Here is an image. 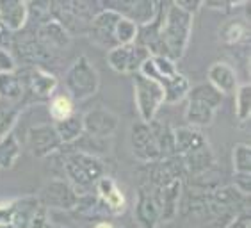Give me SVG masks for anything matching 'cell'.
Wrapping results in <instances>:
<instances>
[{"label": "cell", "instance_id": "21", "mask_svg": "<svg viewBox=\"0 0 251 228\" xmlns=\"http://www.w3.org/2000/svg\"><path fill=\"white\" fill-rule=\"evenodd\" d=\"M9 205H11V223L16 225L18 228H29L34 216L41 209V203H39L36 194L11 200Z\"/></svg>", "mask_w": 251, "mask_h": 228}, {"label": "cell", "instance_id": "20", "mask_svg": "<svg viewBox=\"0 0 251 228\" xmlns=\"http://www.w3.org/2000/svg\"><path fill=\"white\" fill-rule=\"evenodd\" d=\"M182 162H184V168H185V178L187 177L203 175V173H207V171H210L212 168L218 166L216 153H214L210 143L182 155Z\"/></svg>", "mask_w": 251, "mask_h": 228}, {"label": "cell", "instance_id": "17", "mask_svg": "<svg viewBox=\"0 0 251 228\" xmlns=\"http://www.w3.org/2000/svg\"><path fill=\"white\" fill-rule=\"evenodd\" d=\"M218 39L225 47H246L250 43V20L246 16L228 18L219 27Z\"/></svg>", "mask_w": 251, "mask_h": 228}, {"label": "cell", "instance_id": "23", "mask_svg": "<svg viewBox=\"0 0 251 228\" xmlns=\"http://www.w3.org/2000/svg\"><path fill=\"white\" fill-rule=\"evenodd\" d=\"M208 137L203 134V130L194 127H176L175 128V152L176 155H185L189 152L196 150L200 146L207 145Z\"/></svg>", "mask_w": 251, "mask_h": 228}, {"label": "cell", "instance_id": "38", "mask_svg": "<svg viewBox=\"0 0 251 228\" xmlns=\"http://www.w3.org/2000/svg\"><path fill=\"white\" fill-rule=\"evenodd\" d=\"M233 189H237L244 196H250L251 193V175H242V173H233L232 177V184Z\"/></svg>", "mask_w": 251, "mask_h": 228}, {"label": "cell", "instance_id": "32", "mask_svg": "<svg viewBox=\"0 0 251 228\" xmlns=\"http://www.w3.org/2000/svg\"><path fill=\"white\" fill-rule=\"evenodd\" d=\"M22 112H24V107L20 103L0 100V139H4L7 134L13 132Z\"/></svg>", "mask_w": 251, "mask_h": 228}, {"label": "cell", "instance_id": "39", "mask_svg": "<svg viewBox=\"0 0 251 228\" xmlns=\"http://www.w3.org/2000/svg\"><path fill=\"white\" fill-rule=\"evenodd\" d=\"M47 212H49V210L41 207V209L38 210V214L34 216L32 221H30L29 228H55V225L52 223V219H50V216Z\"/></svg>", "mask_w": 251, "mask_h": 228}, {"label": "cell", "instance_id": "3", "mask_svg": "<svg viewBox=\"0 0 251 228\" xmlns=\"http://www.w3.org/2000/svg\"><path fill=\"white\" fill-rule=\"evenodd\" d=\"M100 13L98 2L72 0V2H52V20H55L68 34L87 38L95 16Z\"/></svg>", "mask_w": 251, "mask_h": 228}, {"label": "cell", "instance_id": "16", "mask_svg": "<svg viewBox=\"0 0 251 228\" xmlns=\"http://www.w3.org/2000/svg\"><path fill=\"white\" fill-rule=\"evenodd\" d=\"M36 38L39 39V43L43 45L45 49L52 52L53 55H57V57H61L66 49H70L73 39L55 20H50L49 24L38 27L36 29Z\"/></svg>", "mask_w": 251, "mask_h": 228}, {"label": "cell", "instance_id": "15", "mask_svg": "<svg viewBox=\"0 0 251 228\" xmlns=\"http://www.w3.org/2000/svg\"><path fill=\"white\" fill-rule=\"evenodd\" d=\"M132 216H134V223L139 228H159L160 227L159 207L155 203V200L150 194V191L143 189V187H137Z\"/></svg>", "mask_w": 251, "mask_h": 228}, {"label": "cell", "instance_id": "33", "mask_svg": "<svg viewBox=\"0 0 251 228\" xmlns=\"http://www.w3.org/2000/svg\"><path fill=\"white\" fill-rule=\"evenodd\" d=\"M235 97V118L239 125H246L251 116V86L250 84H239L237 91L233 93Z\"/></svg>", "mask_w": 251, "mask_h": 228}, {"label": "cell", "instance_id": "18", "mask_svg": "<svg viewBox=\"0 0 251 228\" xmlns=\"http://www.w3.org/2000/svg\"><path fill=\"white\" fill-rule=\"evenodd\" d=\"M207 82L216 88L223 97L233 95L239 88V77L232 64L226 61H216L207 72Z\"/></svg>", "mask_w": 251, "mask_h": 228}, {"label": "cell", "instance_id": "6", "mask_svg": "<svg viewBox=\"0 0 251 228\" xmlns=\"http://www.w3.org/2000/svg\"><path fill=\"white\" fill-rule=\"evenodd\" d=\"M36 196L43 209L66 210V212H72L78 200V193L64 178H52L45 182V185L38 191Z\"/></svg>", "mask_w": 251, "mask_h": 228}, {"label": "cell", "instance_id": "46", "mask_svg": "<svg viewBox=\"0 0 251 228\" xmlns=\"http://www.w3.org/2000/svg\"><path fill=\"white\" fill-rule=\"evenodd\" d=\"M55 228H66V227H55Z\"/></svg>", "mask_w": 251, "mask_h": 228}, {"label": "cell", "instance_id": "37", "mask_svg": "<svg viewBox=\"0 0 251 228\" xmlns=\"http://www.w3.org/2000/svg\"><path fill=\"white\" fill-rule=\"evenodd\" d=\"M137 32H139V27H137V25L132 24L130 20L120 18V22H118V25H116V30H114V38H116L118 47H120V45L135 43Z\"/></svg>", "mask_w": 251, "mask_h": 228}, {"label": "cell", "instance_id": "42", "mask_svg": "<svg viewBox=\"0 0 251 228\" xmlns=\"http://www.w3.org/2000/svg\"><path fill=\"white\" fill-rule=\"evenodd\" d=\"M175 4L178 5L180 9H184L185 13H189V15L193 16L203 7V2H200V0H175Z\"/></svg>", "mask_w": 251, "mask_h": 228}, {"label": "cell", "instance_id": "45", "mask_svg": "<svg viewBox=\"0 0 251 228\" xmlns=\"http://www.w3.org/2000/svg\"><path fill=\"white\" fill-rule=\"evenodd\" d=\"M0 228H18L16 225H13V223H5V225H2Z\"/></svg>", "mask_w": 251, "mask_h": 228}, {"label": "cell", "instance_id": "35", "mask_svg": "<svg viewBox=\"0 0 251 228\" xmlns=\"http://www.w3.org/2000/svg\"><path fill=\"white\" fill-rule=\"evenodd\" d=\"M187 97L196 98V100H201V102H205L207 105H210L212 109H216V111L223 105V98H225L218 89L212 88L208 82H200V84L191 86V91H189Z\"/></svg>", "mask_w": 251, "mask_h": 228}, {"label": "cell", "instance_id": "36", "mask_svg": "<svg viewBox=\"0 0 251 228\" xmlns=\"http://www.w3.org/2000/svg\"><path fill=\"white\" fill-rule=\"evenodd\" d=\"M233 173L251 175V148L248 143H239L232 152Z\"/></svg>", "mask_w": 251, "mask_h": 228}, {"label": "cell", "instance_id": "28", "mask_svg": "<svg viewBox=\"0 0 251 228\" xmlns=\"http://www.w3.org/2000/svg\"><path fill=\"white\" fill-rule=\"evenodd\" d=\"M191 80L187 78V75L184 73H176L171 78H168L164 84H162V89H164V103L169 105H175V103L185 100L191 91Z\"/></svg>", "mask_w": 251, "mask_h": 228}, {"label": "cell", "instance_id": "31", "mask_svg": "<svg viewBox=\"0 0 251 228\" xmlns=\"http://www.w3.org/2000/svg\"><path fill=\"white\" fill-rule=\"evenodd\" d=\"M49 112L53 123L63 122L75 114V102L66 93H57L49 100Z\"/></svg>", "mask_w": 251, "mask_h": 228}, {"label": "cell", "instance_id": "41", "mask_svg": "<svg viewBox=\"0 0 251 228\" xmlns=\"http://www.w3.org/2000/svg\"><path fill=\"white\" fill-rule=\"evenodd\" d=\"M225 228H251V214H250V210L237 214L235 218H233Z\"/></svg>", "mask_w": 251, "mask_h": 228}, {"label": "cell", "instance_id": "25", "mask_svg": "<svg viewBox=\"0 0 251 228\" xmlns=\"http://www.w3.org/2000/svg\"><path fill=\"white\" fill-rule=\"evenodd\" d=\"M148 125H150V130L155 137V143L159 146L160 159H169V157L176 155V152H175V127H171L168 122H162L159 118L151 120Z\"/></svg>", "mask_w": 251, "mask_h": 228}, {"label": "cell", "instance_id": "34", "mask_svg": "<svg viewBox=\"0 0 251 228\" xmlns=\"http://www.w3.org/2000/svg\"><path fill=\"white\" fill-rule=\"evenodd\" d=\"M29 18H27V29H38L41 25L49 24L52 20V2H27Z\"/></svg>", "mask_w": 251, "mask_h": 228}, {"label": "cell", "instance_id": "5", "mask_svg": "<svg viewBox=\"0 0 251 228\" xmlns=\"http://www.w3.org/2000/svg\"><path fill=\"white\" fill-rule=\"evenodd\" d=\"M134 102L139 120L150 123L157 118L160 105L164 103V89L159 82L146 78L141 73L134 75Z\"/></svg>", "mask_w": 251, "mask_h": 228}, {"label": "cell", "instance_id": "22", "mask_svg": "<svg viewBox=\"0 0 251 228\" xmlns=\"http://www.w3.org/2000/svg\"><path fill=\"white\" fill-rule=\"evenodd\" d=\"M141 75H145L146 78H151L155 82H159L160 86L171 78L173 75L178 73V66L175 61L169 57H162V55H151L150 59H146L145 64L139 70Z\"/></svg>", "mask_w": 251, "mask_h": 228}, {"label": "cell", "instance_id": "14", "mask_svg": "<svg viewBox=\"0 0 251 228\" xmlns=\"http://www.w3.org/2000/svg\"><path fill=\"white\" fill-rule=\"evenodd\" d=\"M98 198L101 200V203L105 205L109 216H121L126 209V196L125 193L120 189V185L111 175L101 177L95 184V191Z\"/></svg>", "mask_w": 251, "mask_h": 228}, {"label": "cell", "instance_id": "26", "mask_svg": "<svg viewBox=\"0 0 251 228\" xmlns=\"http://www.w3.org/2000/svg\"><path fill=\"white\" fill-rule=\"evenodd\" d=\"M24 97H25V88L18 68L7 73H0V100H5V102H11V103H20L22 105Z\"/></svg>", "mask_w": 251, "mask_h": 228}, {"label": "cell", "instance_id": "43", "mask_svg": "<svg viewBox=\"0 0 251 228\" xmlns=\"http://www.w3.org/2000/svg\"><path fill=\"white\" fill-rule=\"evenodd\" d=\"M5 223H11V205L9 202L0 203V227Z\"/></svg>", "mask_w": 251, "mask_h": 228}, {"label": "cell", "instance_id": "24", "mask_svg": "<svg viewBox=\"0 0 251 228\" xmlns=\"http://www.w3.org/2000/svg\"><path fill=\"white\" fill-rule=\"evenodd\" d=\"M187 100V105H185V123L187 127H194V128H205V127L212 125L214 118H216V109H212L210 105H207L201 100H196V98H185Z\"/></svg>", "mask_w": 251, "mask_h": 228}, {"label": "cell", "instance_id": "4", "mask_svg": "<svg viewBox=\"0 0 251 228\" xmlns=\"http://www.w3.org/2000/svg\"><path fill=\"white\" fill-rule=\"evenodd\" d=\"M64 86L66 95L75 102V105L93 98L100 88V75L97 66L86 55L77 57L64 73Z\"/></svg>", "mask_w": 251, "mask_h": 228}, {"label": "cell", "instance_id": "29", "mask_svg": "<svg viewBox=\"0 0 251 228\" xmlns=\"http://www.w3.org/2000/svg\"><path fill=\"white\" fill-rule=\"evenodd\" d=\"M55 130H57V136L63 143V146H70L73 143H77L80 137L84 136V127H82V116H73L66 118L63 122L53 123Z\"/></svg>", "mask_w": 251, "mask_h": 228}, {"label": "cell", "instance_id": "11", "mask_svg": "<svg viewBox=\"0 0 251 228\" xmlns=\"http://www.w3.org/2000/svg\"><path fill=\"white\" fill-rule=\"evenodd\" d=\"M185 178H178L169 182L168 185H162L159 189H151L150 194L153 196L155 203L159 207L160 225L173 223L178 218L180 207H182V194H184Z\"/></svg>", "mask_w": 251, "mask_h": 228}, {"label": "cell", "instance_id": "7", "mask_svg": "<svg viewBox=\"0 0 251 228\" xmlns=\"http://www.w3.org/2000/svg\"><path fill=\"white\" fill-rule=\"evenodd\" d=\"M98 4H100V9L114 11L116 15L130 20L137 27L153 22L159 9V2H153V0H101Z\"/></svg>", "mask_w": 251, "mask_h": 228}, {"label": "cell", "instance_id": "8", "mask_svg": "<svg viewBox=\"0 0 251 228\" xmlns=\"http://www.w3.org/2000/svg\"><path fill=\"white\" fill-rule=\"evenodd\" d=\"M150 57V52L139 43L120 45V47L107 50V64L111 66V70H114L116 73H123V75L139 73L141 66Z\"/></svg>", "mask_w": 251, "mask_h": 228}, {"label": "cell", "instance_id": "1", "mask_svg": "<svg viewBox=\"0 0 251 228\" xmlns=\"http://www.w3.org/2000/svg\"><path fill=\"white\" fill-rule=\"evenodd\" d=\"M61 150H66V153L63 155V168L66 173V180L73 185V189L78 194L91 193L98 180L107 175L105 160L100 157L72 150L68 146H63ZM59 153H63V152H59Z\"/></svg>", "mask_w": 251, "mask_h": 228}, {"label": "cell", "instance_id": "19", "mask_svg": "<svg viewBox=\"0 0 251 228\" xmlns=\"http://www.w3.org/2000/svg\"><path fill=\"white\" fill-rule=\"evenodd\" d=\"M29 18L27 2L24 0H0V25L11 34L25 29Z\"/></svg>", "mask_w": 251, "mask_h": 228}, {"label": "cell", "instance_id": "44", "mask_svg": "<svg viewBox=\"0 0 251 228\" xmlns=\"http://www.w3.org/2000/svg\"><path fill=\"white\" fill-rule=\"evenodd\" d=\"M93 228H116V227H114L111 221H107V219H100V221H98Z\"/></svg>", "mask_w": 251, "mask_h": 228}, {"label": "cell", "instance_id": "9", "mask_svg": "<svg viewBox=\"0 0 251 228\" xmlns=\"http://www.w3.org/2000/svg\"><path fill=\"white\" fill-rule=\"evenodd\" d=\"M128 146H130V153L135 160H139L141 164H148L160 160L159 146L155 143V137L150 130V125L145 122H134L128 130Z\"/></svg>", "mask_w": 251, "mask_h": 228}, {"label": "cell", "instance_id": "13", "mask_svg": "<svg viewBox=\"0 0 251 228\" xmlns=\"http://www.w3.org/2000/svg\"><path fill=\"white\" fill-rule=\"evenodd\" d=\"M120 18L121 16L116 15L114 11L100 9V13L95 16L91 27H89L87 38L91 39L97 47H100V49L111 50L114 47H118L116 38H114V30H116Z\"/></svg>", "mask_w": 251, "mask_h": 228}, {"label": "cell", "instance_id": "27", "mask_svg": "<svg viewBox=\"0 0 251 228\" xmlns=\"http://www.w3.org/2000/svg\"><path fill=\"white\" fill-rule=\"evenodd\" d=\"M72 214L80 216V218H101V219L109 218L105 205L101 203V200L93 191L91 193L78 194L77 205L73 207Z\"/></svg>", "mask_w": 251, "mask_h": 228}, {"label": "cell", "instance_id": "40", "mask_svg": "<svg viewBox=\"0 0 251 228\" xmlns=\"http://www.w3.org/2000/svg\"><path fill=\"white\" fill-rule=\"evenodd\" d=\"M16 61L13 57V53L9 50L5 49H0V73H7V72H13L16 70Z\"/></svg>", "mask_w": 251, "mask_h": 228}, {"label": "cell", "instance_id": "12", "mask_svg": "<svg viewBox=\"0 0 251 228\" xmlns=\"http://www.w3.org/2000/svg\"><path fill=\"white\" fill-rule=\"evenodd\" d=\"M27 148L36 159H45L53 153H59L63 143L59 139L53 123H39L27 130Z\"/></svg>", "mask_w": 251, "mask_h": 228}, {"label": "cell", "instance_id": "10", "mask_svg": "<svg viewBox=\"0 0 251 228\" xmlns=\"http://www.w3.org/2000/svg\"><path fill=\"white\" fill-rule=\"evenodd\" d=\"M84 134L95 139H111L118 132L120 116L105 105H95L82 116Z\"/></svg>", "mask_w": 251, "mask_h": 228}, {"label": "cell", "instance_id": "30", "mask_svg": "<svg viewBox=\"0 0 251 228\" xmlns=\"http://www.w3.org/2000/svg\"><path fill=\"white\" fill-rule=\"evenodd\" d=\"M22 146L18 137L11 132L4 139H0V170H11L18 162Z\"/></svg>", "mask_w": 251, "mask_h": 228}, {"label": "cell", "instance_id": "2", "mask_svg": "<svg viewBox=\"0 0 251 228\" xmlns=\"http://www.w3.org/2000/svg\"><path fill=\"white\" fill-rule=\"evenodd\" d=\"M194 16L180 9L175 2H166L164 18H162V41L166 53L175 63L182 61L187 52L189 39L193 34Z\"/></svg>", "mask_w": 251, "mask_h": 228}]
</instances>
